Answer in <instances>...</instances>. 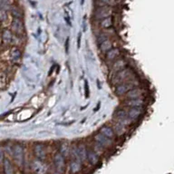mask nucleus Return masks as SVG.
Instances as JSON below:
<instances>
[{"label": "nucleus", "mask_w": 174, "mask_h": 174, "mask_svg": "<svg viewBox=\"0 0 174 174\" xmlns=\"http://www.w3.org/2000/svg\"><path fill=\"white\" fill-rule=\"evenodd\" d=\"M120 53H121V51H120L119 48H113L108 53H106V59L108 61H112V60L115 59L116 57L119 56Z\"/></svg>", "instance_id": "nucleus-15"}, {"label": "nucleus", "mask_w": 174, "mask_h": 174, "mask_svg": "<svg viewBox=\"0 0 174 174\" xmlns=\"http://www.w3.org/2000/svg\"><path fill=\"white\" fill-rule=\"evenodd\" d=\"M59 152H60V154H61L63 157L66 156L68 154V153H69V147H68V145L66 143L62 144L61 146H60Z\"/></svg>", "instance_id": "nucleus-25"}, {"label": "nucleus", "mask_w": 174, "mask_h": 174, "mask_svg": "<svg viewBox=\"0 0 174 174\" xmlns=\"http://www.w3.org/2000/svg\"><path fill=\"white\" fill-rule=\"evenodd\" d=\"M35 156L40 159V160H43L45 158V148L44 146L41 145V144H37L35 146Z\"/></svg>", "instance_id": "nucleus-13"}, {"label": "nucleus", "mask_w": 174, "mask_h": 174, "mask_svg": "<svg viewBox=\"0 0 174 174\" xmlns=\"http://www.w3.org/2000/svg\"><path fill=\"white\" fill-rule=\"evenodd\" d=\"M12 40V34L9 30H5L3 33V41L9 44Z\"/></svg>", "instance_id": "nucleus-24"}, {"label": "nucleus", "mask_w": 174, "mask_h": 174, "mask_svg": "<svg viewBox=\"0 0 174 174\" xmlns=\"http://www.w3.org/2000/svg\"><path fill=\"white\" fill-rule=\"evenodd\" d=\"M144 101L141 99H133V100H127L125 102V105L130 107V108H141L143 106Z\"/></svg>", "instance_id": "nucleus-10"}, {"label": "nucleus", "mask_w": 174, "mask_h": 174, "mask_svg": "<svg viewBox=\"0 0 174 174\" xmlns=\"http://www.w3.org/2000/svg\"><path fill=\"white\" fill-rule=\"evenodd\" d=\"M100 133H102V135H104L105 137H107L111 140H113V137H114V132H113V129L109 126L102 127L101 130H100Z\"/></svg>", "instance_id": "nucleus-14"}, {"label": "nucleus", "mask_w": 174, "mask_h": 174, "mask_svg": "<svg viewBox=\"0 0 174 174\" xmlns=\"http://www.w3.org/2000/svg\"><path fill=\"white\" fill-rule=\"evenodd\" d=\"M80 169H81V165H80V163H79L78 162H76V161L73 162L72 164H71V170H72V172L75 173V172H79Z\"/></svg>", "instance_id": "nucleus-26"}, {"label": "nucleus", "mask_w": 174, "mask_h": 174, "mask_svg": "<svg viewBox=\"0 0 174 174\" xmlns=\"http://www.w3.org/2000/svg\"><path fill=\"white\" fill-rule=\"evenodd\" d=\"M32 167H33V170L38 174H45L46 172V170H47V167L45 164L42 163L41 162H39V161L34 162Z\"/></svg>", "instance_id": "nucleus-9"}, {"label": "nucleus", "mask_w": 174, "mask_h": 174, "mask_svg": "<svg viewBox=\"0 0 174 174\" xmlns=\"http://www.w3.org/2000/svg\"><path fill=\"white\" fill-rule=\"evenodd\" d=\"M4 166H5V172L6 174H13V167L7 160H4Z\"/></svg>", "instance_id": "nucleus-23"}, {"label": "nucleus", "mask_w": 174, "mask_h": 174, "mask_svg": "<svg viewBox=\"0 0 174 174\" xmlns=\"http://www.w3.org/2000/svg\"><path fill=\"white\" fill-rule=\"evenodd\" d=\"M87 160L92 165H94V164H96L98 162V157L95 154V153L92 152V151H88L87 152Z\"/></svg>", "instance_id": "nucleus-20"}, {"label": "nucleus", "mask_w": 174, "mask_h": 174, "mask_svg": "<svg viewBox=\"0 0 174 174\" xmlns=\"http://www.w3.org/2000/svg\"><path fill=\"white\" fill-rule=\"evenodd\" d=\"M7 12L5 10H3V9H1V10H0V20L5 22V21H7Z\"/></svg>", "instance_id": "nucleus-29"}, {"label": "nucleus", "mask_w": 174, "mask_h": 174, "mask_svg": "<svg viewBox=\"0 0 174 174\" xmlns=\"http://www.w3.org/2000/svg\"><path fill=\"white\" fill-rule=\"evenodd\" d=\"M132 74V70L129 68H125L123 71L117 73L113 79V83L114 85H118L124 82L126 79H128V77Z\"/></svg>", "instance_id": "nucleus-2"}, {"label": "nucleus", "mask_w": 174, "mask_h": 174, "mask_svg": "<svg viewBox=\"0 0 174 174\" xmlns=\"http://www.w3.org/2000/svg\"><path fill=\"white\" fill-rule=\"evenodd\" d=\"M3 160V152H2V150H1V148H0V162Z\"/></svg>", "instance_id": "nucleus-31"}, {"label": "nucleus", "mask_w": 174, "mask_h": 174, "mask_svg": "<svg viewBox=\"0 0 174 174\" xmlns=\"http://www.w3.org/2000/svg\"><path fill=\"white\" fill-rule=\"evenodd\" d=\"M113 129H114V132L116 133V134L119 135V136L123 135L125 133V131H126L125 126L119 123H115L113 124Z\"/></svg>", "instance_id": "nucleus-18"}, {"label": "nucleus", "mask_w": 174, "mask_h": 174, "mask_svg": "<svg viewBox=\"0 0 174 174\" xmlns=\"http://www.w3.org/2000/svg\"><path fill=\"white\" fill-rule=\"evenodd\" d=\"M108 36H109V35H108V34H105V33L101 34V35H100L97 37V43L101 45V44L103 43V42L109 40V39H108Z\"/></svg>", "instance_id": "nucleus-27"}, {"label": "nucleus", "mask_w": 174, "mask_h": 174, "mask_svg": "<svg viewBox=\"0 0 174 174\" xmlns=\"http://www.w3.org/2000/svg\"><path fill=\"white\" fill-rule=\"evenodd\" d=\"M7 83V77L5 74L3 73H0V87H3L5 86Z\"/></svg>", "instance_id": "nucleus-28"}, {"label": "nucleus", "mask_w": 174, "mask_h": 174, "mask_svg": "<svg viewBox=\"0 0 174 174\" xmlns=\"http://www.w3.org/2000/svg\"><path fill=\"white\" fill-rule=\"evenodd\" d=\"M101 26H102V28H109V27H111L112 26V25H113V19H112V17L111 16H109V17H107V18H104V19H102L101 21Z\"/></svg>", "instance_id": "nucleus-22"}, {"label": "nucleus", "mask_w": 174, "mask_h": 174, "mask_svg": "<svg viewBox=\"0 0 174 174\" xmlns=\"http://www.w3.org/2000/svg\"><path fill=\"white\" fill-rule=\"evenodd\" d=\"M143 90L139 89V88H133V90H131L130 92L126 93V97L128 100H133V99H141V97L143 96Z\"/></svg>", "instance_id": "nucleus-7"}, {"label": "nucleus", "mask_w": 174, "mask_h": 174, "mask_svg": "<svg viewBox=\"0 0 174 174\" xmlns=\"http://www.w3.org/2000/svg\"><path fill=\"white\" fill-rule=\"evenodd\" d=\"M112 10L107 7H100L95 11V17L97 19H104L111 16Z\"/></svg>", "instance_id": "nucleus-5"}, {"label": "nucleus", "mask_w": 174, "mask_h": 174, "mask_svg": "<svg viewBox=\"0 0 174 174\" xmlns=\"http://www.w3.org/2000/svg\"><path fill=\"white\" fill-rule=\"evenodd\" d=\"M111 49H113V43L110 40H107V41L103 42L100 45V50L102 53H108Z\"/></svg>", "instance_id": "nucleus-17"}, {"label": "nucleus", "mask_w": 174, "mask_h": 174, "mask_svg": "<svg viewBox=\"0 0 174 174\" xmlns=\"http://www.w3.org/2000/svg\"><path fill=\"white\" fill-rule=\"evenodd\" d=\"M54 163H55V166L59 170H63V164H64V160H63V157L60 153L55 155V157H54Z\"/></svg>", "instance_id": "nucleus-19"}, {"label": "nucleus", "mask_w": 174, "mask_h": 174, "mask_svg": "<svg viewBox=\"0 0 174 174\" xmlns=\"http://www.w3.org/2000/svg\"><path fill=\"white\" fill-rule=\"evenodd\" d=\"M10 57L11 59L13 60V61L16 62L18 61L19 59H20L21 57V53L20 51L17 49V48H14L12 51H11V54H10Z\"/></svg>", "instance_id": "nucleus-21"}, {"label": "nucleus", "mask_w": 174, "mask_h": 174, "mask_svg": "<svg viewBox=\"0 0 174 174\" xmlns=\"http://www.w3.org/2000/svg\"><path fill=\"white\" fill-rule=\"evenodd\" d=\"M115 117L117 119V123H121L124 126H127V125H130L132 123V121L128 118V113L126 111L124 110H118L115 112Z\"/></svg>", "instance_id": "nucleus-3"}, {"label": "nucleus", "mask_w": 174, "mask_h": 174, "mask_svg": "<svg viewBox=\"0 0 174 174\" xmlns=\"http://www.w3.org/2000/svg\"><path fill=\"white\" fill-rule=\"evenodd\" d=\"M77 153H78V156H79L80 161L84 162L87 159V150H86L84 145H81L80 147L77 148Z\"/></svg>", "instance_id": "nucleus-16"}, {"label": "nucleus", "mask_w": 174, "mask_h": 174, "mask_svg": "<svg viewBox=\"0 0 174 174\" xmlns=\"http://www.w3.org/2000/svg\"><path fill=\"white\" fill-rule=\"evenodd\" d=\"M127 113H128V118L131 121H135L142 115L143 111L141 108H130Z\"/></svg>", "instance_id": "nucleus-8"}, {"label": "nucleus", "mask_w": 174, "mask_h": 174, "mask_svg": "<svg viewBox=\"0 0 174 174\" xmlns=\"http://www.w3.org/2000/svg\"><path fill=\"white\" fill-rule=\"evenodd\" d=\"M12 29L16 34H21L23 32V29H24L23 23L19 18H15L13 20V22H12Z\"/></svg>", "instance_id": "nucleus-12"}, {"label": "nucleus", "mask_w": 174, "mask_h": 174, "mask_svg": "<svg viewBox=\"0 0 174 174\" xmlns=\"http://www.w3.org/2000/svg\"><path fill=\"white\" fill-rule=\"evenodd\" d=\"M94 141L99 144L101 147H109L110 145H112L113 142L111 139L105 137L104 135H102V133H98L94 136Z\"/></svg>", "instance_id": "nucleus-4"}, {"label": "nucleus", "mask_w": 174, "mask_h": 174, "mask_svg": "<svg viewBox=\"0 0 174 174\" xmlns=\"http://www.w3.org/2000/svg\"><path fill=\"white\" fill-rule=\"evenodd\" d=\"M126 64H127V63H126L125 60H123V59L117 60V61L113 63V67H112V69H111V73L115 75L117 73L121 72V71H123V69H125Z\"/></svg>", "instance_id": "nucleus-6"}, {"label": "nucleus", "mask_w": 174, "mask_h": 174, "mask_svg": "<svg viewBox=\"0 0 174 174\" xmlns=\"http://www.w3.org/2000/svg\"><path fill=\"white\" fill-rule=\"evenodd\" d=\"M14 158L16 159V161L20 164L23 162V148L20 145H16L14 147Z\"/></svg>", "instance_id": "nucleus-11"}, {"label": "nucleus", "mask_w": 174, "mask_h": 174, "mask_svg": "<svg viewBox=\"0 0 174 174\" xmlns=\"http://www.w3.org/2000/svg\"><path fill=\"white\" fill-rule=\"evenodd\" d=\"M134 86H135V84L131 81L124 82L121 84L116 85V88L114 89V93L118 96H121V95H123L128 92H130L131 90H133Z\"/></svg>", "instance_id": "nucleus-1"}, {"label": "nucleus", "mask_w": 174, "mask_h": 174, "mask_svg": "<svg viewBox=\"0 0 174 174\" xmlns=\"http://www.w3.org/2000/svg\"><path fill=\"white\" fill-rule=\"evenodd\" d=\"M12 14L14 15L15 18H19V17L21 16V13L19 12V11L17 10V9H16V7L12 9Z\"/></svg>", "instance_id": "nucleus-30"}]
</instances>
